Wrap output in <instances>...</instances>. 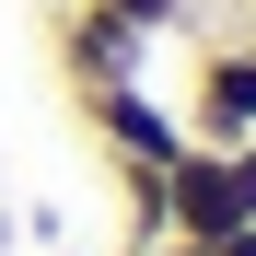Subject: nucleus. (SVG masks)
Masks as SVG:
<instances>
[{
	"instance_id": "nucleus-4",
	"label": "nucleus",
	"mask_w": 256,
	"mask_h": 256,
	"mask_svg": "<svg viewBox=\"0 0 256 256\" xmlns=\"http://www.w3.org/2000/svg\"><path fill=\"white\" fill-rule=\"evenodd\" d=\"M140 58H152V35H140V24L94 12V0H70V12H58V70H70V94H105V82H140Z\"/></svg>"
},
{
	"instance_id": "nucleus-9",
	"label": "nucleus",
	"mask_w": 256,
	"mask_h": 256,
	"mask_svg": "<svg viewBox=\"0 0 256 256\" xmlns=\"http://www.w3.org/2000/svg\"><path fill=\"white\" fill-rule=\"evenodd\" d=\"M128 256H210V244H175V233H163V244H128Z\"/></svg>"
},
{
	"instance_id": "nucleus-7",
	"label": "nucleus",
	"mask_w": 256,
	"mask_h": 256,
	"mask_svg": "<svg viewBox=\"0 0 256 256\" xmlns=\"http://www.w3.org/2000/svg\"><path fill=\"white\" fill-rule=\"evenodd\" d=\"M222 163H233V198H244V222H256V140H233Z\"/></svg>"
},
{
	"instance_id": "nucleus-1",
	"label": "nucleus",
	"mask_w": 256,
	"mask_h": 256,
	"mask_svg": "<svg viewBox=\"0 0 256 256\" xmlns=\"http://www.w3.org/2000/svg\"><path fill=\"white\" fill-rule=\"evenodd\" d=\"M186 140H210V152H233V140H256V35L244 47H198V70H186Z\"/></svg>"
},
{
	"instance_id": "nucleus-3",
	"label": "nucleus",
	"mask_w": 256,
	"mask_h": 256,
	"mask_svg": "<svg viewBox=\"0 0 256 256\" xmlns=\"http://www.w3.org/2000/svg\"><path fill=\"white\" fill-rule=\"evenodd\" d=\"M70 105H82V128L105 140V163H175V152H186V116L152 105L140 82H105V94H70Z\"/></svg>"
},
{
	"instance_id": "nucleus-8",
	"label": "nucleus",
	"mask_w": 256,
	"mask_h": 256,
	"mask_svg": "<svg viewBox=\"0 0 256 256\" xmlns=\"http://www.w3.org/2000/svg\"><path fill=\"white\" fill-rule=\"evenodd\" d=\"M210 256H256V222H233V233H222V244H210Z\"/></svg>"
},
{
	"instance_id": "nucleus-5",
	"label": "nucleus",
	"mask_w": 256,
	"mask_h": 256,
	"mask_svg": "<svg viewBox=\"0 0 256 256\" xmlns=\"http://www.w3.org/2000/svg\"><path fill=\"white\" fill-rule=\"evenodd\" d=\"M116 222L128 244H163V163H116Z\"/></svg>"
},
{
	"instance_id": "nucleus-6",
	"label": "nucleus",
	"mask_w": 256,
	"mask_h": 256,
	"mask_svg": "<svg viewBox=\"0 0 256 256\" xmlns=\"http://www.w3.org/2000/svg\"><path fill=\"white\" fill-rule=\"evenodd\" d=\"M94 12H116V24H140V35H175L198 0H94Z\"/></svg>"
},
{
	"instance_id": "nucleus-10",
	"label": "nucleus",
	"mask_w": 256,
	"mask_h": 256,
	"mask_svg": "<svg viewBox=\"0 0 256 256\" xmlns=\"http://www.w3.org/2000/svg\"><path fill=\"white\" fill-rule=\"evenodd\" d=\"M58 256H82V244H58Z\"/></svg>"
},
{
	"instance_id": "nucleus-2",
	"label": "nucleus",
	"mask_w": 256,
	"mask_h": 256,
	"mask_svg": "<svg viewBox=\"0 0 256 256\" xmlns=\"http://www.w3.org/2000/svg\"><path fill=\"white\" fill-rule=\"evenodd\" d=\"M244 222V198H233V163L210 152V140H186L175 163H163V233L175 244H222Z\"/></svg>"
}]
</instances>
